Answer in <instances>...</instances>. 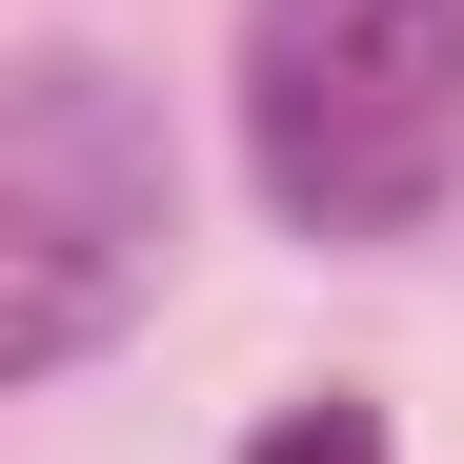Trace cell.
I'll list each match as a JSON object with an SVG mask.
<instances>
[{
  "mask_svg": "<svg viewBox=\"0 0 464 464\" xmlns=\"http://www.w3.org/2000/svg\"><path fill=\"white\" fill-rule=\"evenodd\" d=\"M243 464H404V444H383V404H343V383H324V404H283Z\"/></svg>",
  "mask_w": 464,
  "mask_h": 464,
  "instance_id": "3957f363",
  "label": "cell"
},
{
  "mask_svg": "<svg viewBox=\"0 0 464 464\" xmlns=\"http://www.w3.org/2000/svg\"><path fill=\"white\" fill-rule=\"evenodd\" d=\"M182 182H162V102L121 82L102 41H41L0 82V383L102 363L141 303H162Z\"/></svg>",
  "mask_w": 464,
  "mask_h": 464,
  "instance_id": "7a4b0ae2",
  "label": "cell"
},
{
  "mask_svg": "<svg viewBox=\"0 0 464 464\" xmlns=\"http://www.w3.org/2000/svg\"><path fill=\"white\" fill-rule=\"evenodd\" d=\"M243 182L283 243H424L464 202V0H243Z\"/></svg>",
  "mask_w": 464,
  "mask_h": 464,
  "instance_id": "6da1fadb",
  "label": "cell"
}]
</instances>
